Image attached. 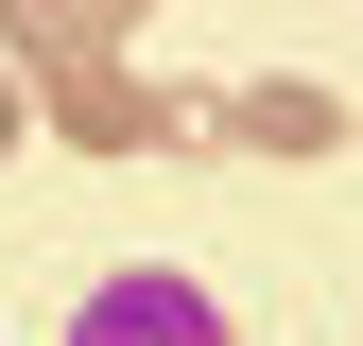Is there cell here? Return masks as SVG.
<instances>
[{
    "label": "cell",
    "instance_id": "cell-1",
    "mask_svg": "<svg viewBox=\"0 0 363 346\" xmlns=\"http://www.w3.org/2000/svg\"><path fill=\"white\" fill-rule=\"evenodd\" d=\"M69 346H242V312H225L191 260H121V277L69 294Z\"/></svg>",
    "mask_w": 363,
    "mask_h": 346
},
{
    "label": "cell",
    "instance_id": "cell-2",
    "mask_svg": "<svg viewBox=\"0 0 363 346\" xmlns=\"http://www.w3.org/2000/svg\"><path fill=\"white\" fill-rule=\"evenodd\" d=\"M35 121L86 139V156H156L173 139V86H139L121 52H69V69H35Z\"/></svg>",
    "mask_w": 363,
    "mask_h": 346
},
{
    "label": "cell",
    "instance_id": "cell-3",
    "mask_svg": "<svg viewBox=\"0 0 363 346\" xmlns=\"http://www.w3.org/2000/svg\"><path fill=\"white\" fill-rule=\"evenodd\" d=\"M225 139H259V156H329V139H346V104H329L311 69H277V86H242V104H225Z\"/></svg>",
    "mask_w": 363,
    "mask_h": 346
},
{
    "label": "cell",
    "instance_id": "cell-4",
    "mask_svg": "<svg viewBox=\"0 0 363 346\" xmlns=\"http://www.w3.org/2000/svg\"><path fill=\"white\" fill-rule=\"evenodd\" d=\"M0 52H18V69H69V0H0Z\"/></svg>",
    "mask_w": 363,
    "mask_h": 346
},
{
    "label": "cell",
    "instance_id": "cell-5",
    "mask_svg": "<svg viewBox=\"0 0 363 346\" xmlns=\"http://www.w3.org/2000/svg\"><path fill=\"white\" fill-rule=\"evenodd\" d=\"M18 139H35V86H18V69H0V156H18Z\"/></svg>",
    "mask_w": 363,
    "mask_h": 346
}]
</instances>
